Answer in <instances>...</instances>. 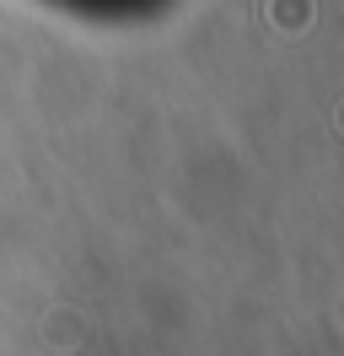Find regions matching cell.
<instances>
[{"mask_svg": "<svg viewBox=\"0 0 344 356\" xmlns=\"http://www.w3.org/2000/svg\"><path fill=\"white\" fill-rule=\"evenodd\" d=\"M70 17H92V22H135V17H156L172 0H49Z\"/></svg>", "mask_w": 344, "mask_h": 356, "instance_id": "1", "label": "cell"}]
</instances>
